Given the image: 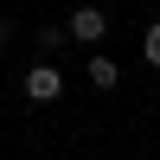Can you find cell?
<instances>
[{"instance_id":"6da1fadb","label":"cell","mask_w":160,"mask_h":160,"mask_svg":"<svg viewBox=\"0 0 160 160\" xmlns=\"http://www.w3.org/2000/svg\"><path fill=\"white\" fill-rule=\"evenodd\" d=\"M26 96L32 102H58L64 96V71L58 64H32V71H26Z\"/></svg>"},{"instance_id":"7a4b0ae2","label":"cell","mask_w":160,"mask_h":160,"mask_svg":"<svg viewBox=\"0 0 160 160\" xmlns=\"http://www.w3.org/2000/svg\"><path fill=\"white\" fill-rule=\"evenodd\" d=\"M64 26H71V38H83V45H102V32H109V13H102V7H77Z\"/></svg>"},{"instance_id":"3957f363","label":"cell","mask_w":160,"mask_h":160,"mask_svg":"<svg viewBox=\"0 0 160 160\" xmlns=\"http://www.w3.org/2000/svg\"><path fill=\"white\" fill-rule=\"evenodd\" d=\"M83 71H90V83H96V90H115V83H122V71H115V58H102V51H96V58L83 64Z\"/></svg>"},{"instance_id":"277c9868","label":"cell","mask_w":160,"mask_h":160,"mask_svg":"<svg viewBox=\"0 0 160 160\" xmlns=\"http://www.w3.org/2000/svg\"><path fill=\"white\" fill-rule=\"evenodd\" d=\"M141 58H148V64H154V71H160V19L148 26V32H141Z\"/></svg>"},{"instance_id":"5b68a950","label":"cell","mask_w":160,"mask_h":160,"mask_svg":"<svg viewBox=\"0 0 160 160\" xmlns=\"http://www.w3.org/2000/svg\"><path fill=\"white\" fill-rule=\"evenodd\" d=\"M64 38H71V26H38V45H45V51H58Z\"/></svg>"},{"instance_id":"8992f818","label":"cell","mask_w":160,"mask_h":160,"mask_svg":"<svg viewBox=\"0 0 160 160\" xmlns=\"http://www.w3.org/2000/svg\"><path fill=\"white\" fill-rule=\"evenodd\" d=\"M0 45H13V19H0Z\"/></svg>"}]
</instances>
